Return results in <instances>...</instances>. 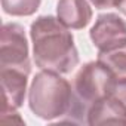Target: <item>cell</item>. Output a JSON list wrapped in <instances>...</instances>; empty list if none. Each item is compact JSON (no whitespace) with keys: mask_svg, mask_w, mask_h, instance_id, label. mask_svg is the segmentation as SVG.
<instances>
[{"mask_svg":"<svg viewBox=\"0 0 126 126\" xmlns=\"http://www.w3.org/2000/svg\"><path fill=\"white\" fill-rule=\"evenodd\" d=\"M92 15V8L86 0H58L56 18L67 28H85L91 22Z\"/></svg>","mask_w":126,"mask_h":126,"instance_id":"obj_8","label":"cell"},{"mask_svg":"<svg viewBox=\"0 0 126 126\" xmlns=\"http://www.w3.org/2000/svg\"><path fill=\"white\" fill-rule=\"evenodd\" d=\"M34 62L40 70L68 74L79 64V52L71 31L58 18L39 16L30 27Z\"/></svg>","mask_w":126,"mask_h":126,"instance_id":"obj_1","label":"cell"},{"mask_svg":"<svg viewBox=\"0 0 126 126\" xmlns=\"http://www.w3.org/2000/svg\"><path fill=\"white\" fill-rule=\"evenodd\" d=\"M111 96L116 98L125 108H126V76L125 77H117L113 91H111Z\"/></svg>","mask_w":126,"mask_h":126,"instance_id":"obj_11","label":"cell"},{"mask_svg":"<svg viewBox=\"0 0 126 126\" xmlns=\"http://www.w3.org/2000/svg\"><path fill=\"white\" fill-rule=\"evenodd\" d=\"M98 61L105 64L116 76L126 74V43L107 50H99Z\"/></svg>","mask_w":126,"mask_h":126,"instance_id":"obj_9","label":"cell"},{"mask_svg":"<svg viewBox=\"0 0 126 126\" xmlns=\"http://www.w3.org/2000/svg\"><path fill=\"white\" fill-rule=\"evenodd\" d=\"M0 68H14L30 74L31 62L25 30L16 22L3 24L0 33Z\"/></svg>","mask_w":126,"mask_h":126,"instance_id":"obj_4","label":"cell"},{"mask_svg":"<svg viewBox=\"0 0 126 126\" xmlns=\"http://www.w3.org/2000/svg\"><path fill=\"white\" fill-rule=\"evenodd\" d=\"M42 0H2L3 12L12 16H31L40 8Z\"/></svg>","mask_w":126,"mask_h":126,"instance_id":"obj_10","label":"cell"},{"mask_svg":"<svg viewBox=\"0 0 126 126\" xmlns=\"http://www.w3.org/2000/svg\"><path fill=\"white\" fill-rule=\"evenodd\" d=\"M98 50H107L126 43V21L116 14H102L89 31Z\"/></svg>","mask_w":126,"mask_h":126,"instance_id":"obj_5","label":"cell"},{"mask_svg":"<svg viewBox=\"0 0 126 126\" xmlns=\"http://www.w3.org/2000/svg\"><path fill=\"white\" fill-rule=\"evenodd\" d=\"M28 105L39 119L55 120L71 114L77 108V101L67 79L61 77L58 73L42 70L31 82Z\"/></svg>","mask_w":126,"mask_h":126,"instance_id":"obj_2","label":"cell"},{"mask_svg":"<svg viewBox=\"0 0 126 126\" xmlns=\"http://www.w3.org/2000/svg\"><path fill=\"white\" fill-rule=\"evenodd\" d=\"M96 9H108L113 8V0H89Z\"/></svg>","mask_w":126,"mask_h":126,"instance_id":"obj_12","label":"cell"},{"mask_svg":"<svg viewBox=\"0 0 126 126\" xmlns=\"http://www.w3.org/2000/svg\"><path fill=\"white\" fill-rule=\"evenodd\" d=\"M28 74L14 68H0L2 83V114L16 111L25 99Z\"/></svg>","mask_w":126,"mask_h":126,"instance_id":"obj_6","label":"cell"},{"mask_svg":"<svg viewBox=\"0 0 126 126\" xmlns=\"http://www.w3.org/2000/svg\"><path fill=\"white\" fill-rule=\"evenodd\" d=\"M117 76L101 61H91L77 71L74 77V91L80 101L92 104L111 95Z\"/></svg>","mask_w":126,"mask_h":126,"instance_id":"obj_3","label":"cell"},{"mask_svg":"<svg viewBox=\"0 0 126 126\" xmlns=\"http://www.w3.org/2000/svg\"><path fill=\"white\" fill-rule=\"evenodd\" d=\"M88 123L95 125H126V108L111 95L95 101L88 108Z\"/></svg>","mask_w":126,"mask_h":126,"instance_id":"obj_7","label":"cell"},{"mask_svg":"<svg viewBox=\"0 0 126 126\" xmlns=\"http://www.w3.org/2000/svg\"><path fill=\"white\" fill-rule=\"evenodd\" d=\"M113 8L119 9V12L126 16V0H113Z\"/></svg>","mask_w":126,"mask_h":126,"instance_id":"obj_13","label":"cell"}]
</instances>
